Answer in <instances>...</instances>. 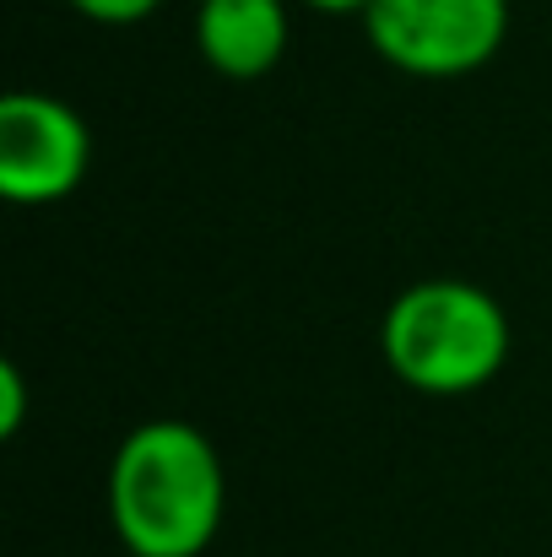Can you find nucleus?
<instances>
[{
    "mask_svg": "<svg viewBox=\"0 0 552 557\" xmlns=\"http://www.w3.org/2000/svg\"><path fill=\"white\" fill-rule=\"evenodd\" d=\"M76 16L87 22H103V27H131V22H147L163 0H65Z\"/></svg>",
    "mask_w": 552,
    "mask_h": 557,
    "instance_id": "nucleus-6",
    "label": "nucleus"
},
{
    "mask_svg": "<svg viewBox=\"0 0 552 557\" xmlns=\"http://www.w3.org/2000/svg\"><path fill=\"white\" fill-rule=\"evenodd\" d=\"M304 5H309L315 16H358V22H364L373 0H304Z\"/></svg>",
    "mask_w": 552,
    "mask_h": 557,
    "instance_id": "nucleus-8",
    "label": "nucleus"
},
{
    "mask_svg": "<svg viewBox=\"0 0 552 557\" xmlns=\"http://www.w3.org/2000/svg\"><path fill=\"white\" fill-rule=\"evenodd\" d=\"M228 515L217 444L180 417L131 428L109 460V525L131 557H200Z\"/></svg>",
    "mask_w": 552,
    "mask_h": 557,
    "instance_id": "nucleus-1",
    "label": "nucleus"
},
{
    "mask_svg": "<svg viewBox=\"0 0 552 557\" xmlns=\"http://www.w3.org/2000/svg\"><path fill=\"white\" fill-rule=\"evenodd\" d=\"M93 169L87 120L54 92H11L0 103V195L11 206H54Z\"/></svg>",
    "mask_w": 552,
    "mask_h": 557,
    "instance_id": "nucleus-4",
    "label": "nucleus"
},
{
    "mask_svg": "<svg viewBox=\"0 0 552 557\" xmlns=\"http://www.w3.org/2000/svg\"><path fill=\"white\" fill-rule=\"evenodd\" d=\"M27 417V384L16 363H0V438H16Z\"/></svg>",
    "mask_w": 552,
    "mask_h": 557,
    "instance_id": "nucleus-7",
    "label": "nucleus"
},
{
    "mask_svg": "<svg viewBox=\"0 0 552 557\" xmlns=\"http://www.w3.org/2000/svg\"><path fill=\"white\" fill-rule=\"evenodd\" d=\"M368 49L428 82L482 71L510 38V0H373L364 16Z\"/></svg>",
    "mask_w": 552,
    "mask_h": 557,
    "instance_id": "nucleus-3",
    "label": "nucleus"
},
{
    "mask_svg": "<svg viewBox=\"0 0 552 557\" xmlns=\"http://www.w3.org/2000/svg\"><path fill=\"white\" fill-rule=\"evenodd\" d=\"M293 38L287 0H195V49L217 76L255 82L282 65Z\"/></svg>",
    "mask_w": 552,
    "mask_h": 557,
    "instance_id": "nucleus-5",
    "label": "nucleus"
},
{
    "mask_svg": "<svg viewBox=\"0 0 552 557\" xmlns=\"http://www.w3.org/2000/svg\"><path fill=\"white\" fill-rule=\"evenodd\" d=\"M379 352L417 395H471L510 363V314L477 282H412L379 320Z\"/></svg>",
    "mask_w": 552,
    "mask_h": 557,
    "instance_id": "nucleus-2",
    "label": "nucleus"
}]
</instances>
